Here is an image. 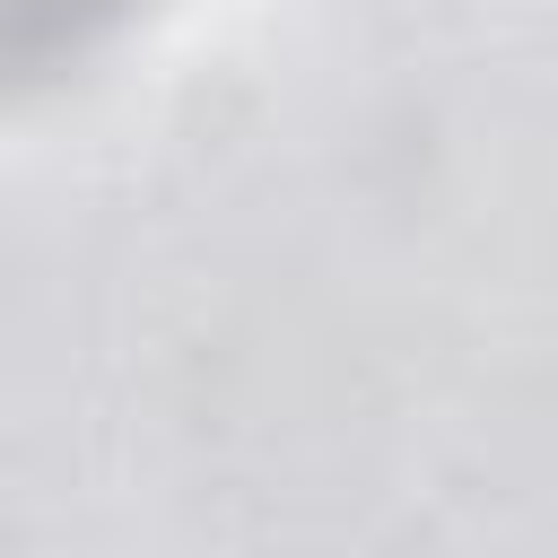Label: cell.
Returning <instances> with one entry per match:
<instances>
[{"label":"cell","instance_id":"cell-1","mask_svg":"<svg viewBox=\"0 0 558 558\" xmlns=\"http://www.w3.org/2000/svg\"><path fill=\"white\" fill-rule=\"evenodd\" d=\"M131 9L140 0H0V78H26V70H52V61L87 52Z\"/></svg>","mask_w":558,"mask_h":558}]
</instances>
